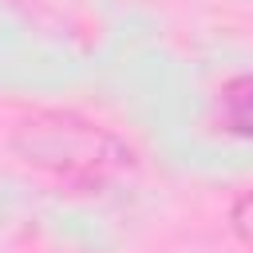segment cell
<instances>
[{"label":"cell","instance_id":"cell-1","mask_svg":"<svg viewBox=\"0 0 253 253\" xmlns=\"http://www.w3.org/2000/svg\"><path fill=\"white\" fill-rule=\"evenodd\" d=\"M12 150L24 166L67 190H107L134 170V150L79 111H32L12 130Z\"/></svg>","mask_w":253,"mask_h":253},{"label":"cell","instance_id":"cell-2","mask_svg":"<svg viewBox=\"0 0 253 253\" xmlns=\"http://www.w3.org/2000/svg\"><path fill=\"white\" fill-rule=\"evenodd\" d=\"M221 123L233 134L253 138V71L249 75H233L221 87Z\"/></svg>","mask_w":253,"mask_h":253},{"label":"cell","instance_id":"cell-3","mask_svg":"<svg viewBox=\"0 0 253 253\" xmlns=\"http://www.w3.org/2000/svg\"><path fill=\"white\" fill-rule=\"evenodd\" d=\"M229 225H233V233H237L245 245H253V190L241 194V198L229 206Z\"/></svg>","mask_w":253,"mask_h":253}]
</instances>
